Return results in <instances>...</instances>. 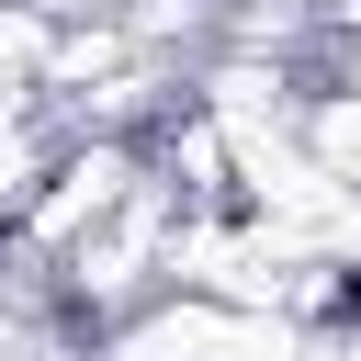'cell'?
I'll return each mask as SVG.
<instances>
[{"instance_id":"1","label":"cell","mask_w":361,"mask_h":361,"mask_svg":"<svg viewBox=\"0 0 361 361\" xmlns=\"http://www.w3.org/2000/svg\"><path fill=\"white\" fill-rule=\"evenodd\" d=\"M135 180H147V158H135L124 135H79L68 158H45V180H34V203H23L11 226H23V248H56V259H68Z\"/></svg>"},{"instance_id":"2","label":"cell","mask_w":361,"mask_h":361,"mask_svg":"<svg viewBox=\"0 0 361 361\" xmlns=\"http://www.w3.org/2000/svg\"><path fill=\"white\" fill-rule=\"evenodd\" d=\"M45 158H56V147H45V124H34V113H0V226H11L23 203H34Z\"/></svg>"},{"instance_id":"3","label":"cell","mask_w":361,"mask_h":361,"mask_svg":"<svg viewBox=\"0 0 361 361\" xmlns=\"http://www.w3.org/2000/svg\"><path fill=\"white\" fill-rule=\"evenodd\" d=\"M23 11L68 34V23H124V11H147V0H23Z\"/></svg>"}]
</instances>
